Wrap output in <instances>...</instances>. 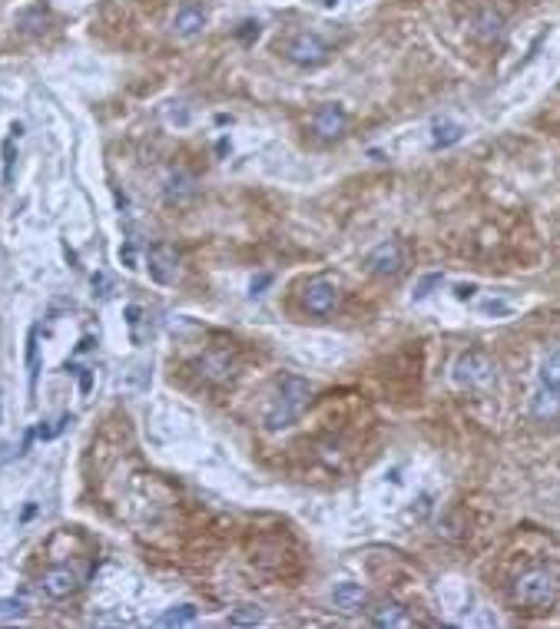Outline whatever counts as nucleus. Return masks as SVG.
<instances>
[{
    "label": "nucleus",
    "instance_id": "nucleus-16",
    "mask_svg": "<svg viewBox=\"0 0 560 629\" xmlns=\"http://www.w3.org/2000/svg\"><path fill=\"white\" fill-rule=\"evenodd\" d=\"M464 133V126L461 123H451V120H441V123H434V136H431V146L434 150H445V146H454Z\"/></svg>",
    "mask_w": 560,
    "mask_h": 629
},
{
    "label": "nucleus",
    "instance_id": "nucleus-18",
    "mask_svg": "<svg viewBox=\"0 0 560 629\" xmlns=\"http://www.w3.org/2000/svg\"><path fill=\"white\" fill-rule=\"evenodd\" d=\"M537 375H540V384H544V388L560 391V348L557 352H550L547 358L540 361V371H537Z\"/></svg>",
    "mask_w": 560,
    "mask_h": 629
},
{
    "label": "nucleus",
    "instance_id": "nucleus-12",
    "mask_svg": "<svg viewBox=\"0 0 560 629\" xmlns=\"http://www.w3.org/2000/svg\"><path fill=\"white\" fill-rule=\"evenodd\" d=\"M471 34L478 40H484V43H491V40H497L501 34H504V17H501L494 7H484V10L474 13Z\"/></svg>",
    "mask_w": 560,
    "mask_h": 629
},
{
    "label": "nucleus",
    "instance_id": "nucleus-9",
    "mask_svg": "<svg viewBox=\"0 0 560 629\" xmlns=\"http://www.w3.org/2000/svg\"><path fill=\"white\" fill-rule=\"evenodd\" d=\"M312 126H315V133H319V136L335 139V136H342V133H345V126H348V113H345V106H338V103H325V106L315 110Z\"/></svg>",
    "mask_w": 560,
    "mask_h": 629
},
{
    "label": "nucleus",
    "instance_id": "nucleus-2",
    "mask_svg": "<svg viewBox=\"0 0 560 629\" xmlns=\"http://www.w3.org/2000/svg\"><path fill=\"white\" fill-rule=\"evenodd\" d=\"M510 596L524 606H550L557 600V579L550 577L547 570H527L517 577Z\"/></svg>",
    "mask_w": 560,
    "mask_h": 629
},
{
    "label": "nucleus",
    "instance_id": "nucleus-6",
    "mask_svg": "<svg viewBox=\"0 0 560 629\" xmlns=\"http://www.w3.org/2000/svg\"><path fill=\"white\" fill-rule=\"evenodd\" d=\"M371 275L378 278H395L401 268H405V249L398 245V242H382L378 249L368 252V259H365Z\"/></svg>",
    "mask_w": 560,
    "mask_h": 629
},
{
    "label": "nucleus",
    "instance_id": "nucleus-15",
    "mask_svg": "<svg viewBox=\"0 0 560 629\" xmlns=\"http://www.w3.org/2000/svg\"><path fill=\"white\" fill-rule=\"evenodd\" d=\"M199 368H206V377H213V381H226V377H232V358L226 352L206 354L203 361H199Z\"/></svg>",
    "mask_w": 560,
    "mask_h": 629
},
{
    "label": "nucleus",
    "instance_id": "nucleus-11",
    "mask_svg": "<svg viewBox=\"0 0 560 629\" xmlns=\"http://www.w3.org/2000/svg\"><path fill=\"white\" fill-rule=\"evenodd\" d=\"M203 27H206V10L199 3H192V0L182 3L176 10V17H173V30H176V37H182V40L203 34Z\"/></svg>",
    "mask_w": 560,
    "mask_h": 629
},
{
    "label": "nucleus",
    "instance_id": "nucleus-5",
    "mask_svg": "<svg viewBox=\"0 0 560 629\" xmlns=\"http://www.w3.org/2000/svg\"><path fill=\"white\" fill-rule=\"evenodd\" d=\"M285 57L295 63V66H322L329 60V43L315 34H299V37L289 43Z\"/></svg>",
    "mask_w": 560,
    "mask_h": 629
},
{
    "label": "nucleus",
    "instance_id": "nucleus-22",
    "mask_svg": "<svg viewBox=\"0 0 560 629\" xmlns=\"http://www.w3.org/2000/svg\"><path fill=\"white\" fill-rule=\"evenodd\" d=\"M27 613V606L17 600V596H7V600H0V623L3 619H20Z\"/></svg>",
    "mask_w": 560,
    "mask_h": 629
},
{
    "label": "nucleus",
    "instance_id": "nucleus-20",
    "mask_svg": "<svg viewBox=\"0 0 560 629\" xmlns=\"http://www.w3.org/2000/svg\"><path fill=\"white\" fill-rule=\"evenodd\" d=\"M192 192H196V186H192V179L186 176V173H173V176H169V186H166V196H169V199H189Z\"/></svg>",
    "mask_w": 560,
    "mask_h": 629
},
{
    "label": "nucleus",
    "instance_id": "nucleus-3",
    "mask_svg": "<svg viewBox=\"0 0 560 629\" xmlns=\"http://www.w3.org/2000/svg\"><path fill=\"white\" fill-rule=\"evenodd\" d=\"M451 381H454L458 388H487V384L494 381V365L487 361V354L468 352L454 361V368H451Z\"/></svg>",
    "mask_w": 560,
    "mask_h": 629
},
{
    "label": "nucleus",
    "instance_id": "nucleus-32",
    "mask_svg": "<svg viewBox=\"0 0 560 629\" xmlns=\"http://www.w3.org/2000/svg\"><path fill=\"white\" fill-rule=\"evenodd\" d=\"M37 514V507H34V503H27L24 507V514H20V520H30V516Z\"/></svg>",
    "mask_w": 560,
    "mask_h": 629
},
{
    "label": "nucleus",
    "instance_id": "nucleus-13",
    "mask_svg": "<svg viewBox=\"0 0 560 629\" xmlns=\"http://www.w3.org/2000/svg\"><path fill=\"white\" fill-rule=\"evenodd\" d=\"M531 414H534V421H540V424L557 421L560 417V391L540 384V391H537L534 401H531Z\"/></svg>",
    "mask_w": 560,
    "mask_h": 629
},
{
    "label": "nucleus",
    "instance_id": "nucleus-21",
    "mask_svg": "<svg viewBox=\"0 0 560 629\" xmlns=\"http://www.w3.org/2000/svg\"><path fill=\"white\" fill-rule=\"evenodd\" d=\"M27 371H30V384L37 381V328L27 331Z\"/></svg>",
    "mask_w": 560,
    "mask_h": 629
},
{
    "label": "nucleus",
    "instance_id": "nucleus-8",
    "mask_svg": "<svg viewBox=\"0 0 560 629\" xmlns=\"http://www.w3.org/2000/svg\"><path fill=\"white\" fill-rule=\"evenodd\" d=\"M40 586L43 593L50 596V600H66V596H73L77 593V573L70 570V566H50L43 577H40Z\"/></svg>",
    "mask_w": 560,
    "mask_h": 629
},
{
    "label": "nucleus",
    "instance_id": "nucleus-30",
    "mask_svg": "<svg viewBox=\"0 0 560 629\" xmlns=\"http://www.w3.org/2000/svg\"><path fill=\"white\" fill-rule=\"evenodd\" d=\"M93 289H100V295H110V291H106V289H110V278H106V275H93Z\"/></svg>",
    "mask_w": 560,
    "mask_h": 629
},
{
    "label": "nucleus",
    "instance_id": "nucleus-17",
    "mask_svg": "<svg viewBox=\"0 0 560 629\" xmlns=\"http://www.w3.org/2000/svg\"><path fill=\"white\" fill-rule=\"evenodd\" d=\"M196 616H199V609L192 603H179L159 616V626H189V623H196Z\"/></svg>",
    "mask_w": 560,
    "mask_h": 629
},
{
    "label": "nucleus",
    "instance_id": "nucleus-24",
    "mask_svg": "<svg viewBox=\"0 0 560 629\" xmlns=\"http://www.w3.org/2000/svg\"><path fill=\"white\" fill-rule=\"evenodd\" d=\"M514 312L508 302H501V298H491V302H484L481 305V314H494V318H508V314Z\"/></svg>",
    "mask_w": 560,
    "mask_h": 629
},
{
    "label": "nucleus",
    "instance_id": "nucleus-14",
    "mask_svg": "<svg viewBox=\"0 0 560 629\" xmlns=\"http://www.w3.org/2000/svg\"><path fill=\"white\" fill-rule=\"evenodd\" d=\"M331 603L338 606L342 613H358L361 606L368 603V593L361 590L358 583H338V586L331 590Z\"/></svg>",
    "mask_w": 560,
    "mask_h": 629
},
{
    "label": "nucleus",
    "instance_id": "nucleus-26",
    "mask_svg": "<svg viewBox=\"0 0 560 629\" xmlns=\"http://www.w3.org/2000/svg\"><path fill=\"white\" fill-rule=\"evenodd\" d=\"M236 37L245 40V43H249V40H255V37H259V20H245V24H242V30L236 34Z\"/></svg>",
    "mask_w": 560,
    "mask_h": 629
},
{
    "label": "nucleus",
    "instance_id": "nucleus-34",
    "mask_svg": "<svg viewBox=\"0 0 560 629\" xmlns=\"http://www.w3.org/2000/svg\"><path fill=\"white\" fill-rule=\"evenodd\" d=\"M319 3H325V7H335V3H338V0H319Z\"/></svg>",
    "mask_w": 560,
    "mask_h": 629
},
{
    "label": "nucleus",
    "instance_id": "nucleus-1",
    "mask_svg": "<svg viewBox=\"0 0 560 629\" xmlns=\"http://www.w3.org/2000/svg\"><path fill=\"white\" fill-rule=\"evenodd\" d=\"M308 401H312V388H308V381L295 375H285L279 381V394H275V401L272 407L266 411V431H285L292 428L299 417L306 414Z\"/></svg>",
    "mask_w": 560,
    "mask_h": 629
},
{
    "label": "nucleus",
    "instance_id": "nucleus-27",
    "mask_svg": "<svg viewBox=\"0 0 560 629\" xmlns=\"http://www.w3.org/2000/svg\"><path fill=\"white\" fill-rule=\"evenodd\" d=\"M120 262L127 265V268H136V252H133V245H123V249H120Z\"/></svg>",
    "mask_w": 560,
    "mask_h": 629
},
{
    "label": "nucleus",
    "instance_id": "nucleus-29",
    "mask_svg": "<svg viewBox=\"0 0 560 629\" xmlns=\"http://www.w3.org/2000/svg\"><path fill=\"white\" fill-rule=\"evenodd\" d=\"M140 318H143V308H140V305H129V308H127V321H129V328L140 325Z\"/></svg>",
    "mask_w": 560,
    "mask_h": 629
},
{
    "label": "nucleus",
    "instance_id": "nucleus-31",
    "mask_svg": "<svg viewBox=\"0 0 560 629\" xmlns=\"http://www.w3.org/2000/svg\"><path fill=\"white\" fill-rule=\"evenodd\" d=\"M268 282H272V278H268V275H259V278H255V282H252V291H255V295H259V289H266Z\"/></svg>",
    "mask_w": 560,
    "mask_h": 629
},
{
    "label": "nucleus",
    "instance_id": "nucleus-23",
    "mask_svg": "<svg viewBox=\"0 0 560 629\" xmlns=\"http://www.w3.org/2000/svg\"><path fill=\"white\" fill-rule=\"evenodd\" d=\"M13 163H17V156H13V139L3 143V182L13 186Z\"/></svg>",
    "mask_w": 560,
    "mask_h": 629
},
{
    "label": "nucleus",
    "instance_id": "nucleus-25",
    "mask_svg": "<svg viewBox=\"0 0 560 629\" xmlns=\"http://www.w3.org/2000/svg\"><path fill=\"white\" fill-rule=\"evenodd\" d=\"M441 282H445V278H441V275H428V278H424V282H421V285H418V291H415V298H418V302H421V298H428V295H431V289H434V285H441Z\"/></svg>",
    "mask_w": 560,
    "mask_h": 629
},
{
    "label": "nucleus",
    "instance_id": "nucleus-10",
    "mask_svg": "<svg viewBox=\"0 0 560 629\" xmlns=\"http://www.w3.org/2000/svg\"><path fill=\"white\" fill-rule=\"evenodd\" d=\"M368 619L378 629H405V626H411V616L405 613V606L395 603V600H382V603H375L368 609Z\"/></svg>",
    "mask_w": 560,
    "mask_h": 629
},
{
    "label": "nucleus",
    "instance_id": "nucleus-4",
    "mask_svg": "<svg viewBox=\"0 0 560 629\" xmlns=\"http://www.w3.org/2000/svg\"><path fill=\"white\" fill-rule=\"evenodd\" d=\"M146 268H150L153 282L173 285L179 278V252L173 249L169 242H156V245H150V252H146Z\"/></svg>",
    "mask_w": 560,
    "mask_h": 629
},
{
    "label": "nucleus",
    "instance_id": "nucleus-7",
    "mask_svg": "<svg viewBox=\"0 0 560 629\" xmlns=\"http://www.w3.org/2000/svg\"><path fill=\"white\" fill-rule=\"evenodd\" d=\"M302 302H306V312L312 314H331L338 308V289L325 282V278H315V282H308L306 285V295H302Z\"/></svg>",
    "mask_w": 560,
    "mask_h": 629
},
{
    "label": "nucleus",
    "instance_id": "nucleus-33",
    "mask_svg": "<svg viewBox=\"0 0 560 629\" xmlns=\"http://www.w3.org/2000/svg\"><path fill=\"white\" fill-rule=\"evenodd\" d=\"M89 348H93V338H83V341H80L77 352H89Z\"/></svg>",
    "mask_w": 560,
    "mask_h": 629
},
{
    "label": "nucleus",
    "instance_id": "nucleus-28",
    "mask_svg": "<svg viewBox=\"0 0 560 629\" xmlns=\"http://www.w3.org/2000/svg\"><path fill=\"white\" fill-rule=\"evenodd\" d=\"M474 291H478V285H474V282H468V285H454V295H458L461 302L474 298Z\"/></svg>",
    "mask_w": 560,
    "mask_h": 629
},
{
    "label": "nucleus",
    "instance_id": "nucleus-19",
    "mask_svg": "<svg viewBox=\"0 0 560 629\" xmlns=\"http://www.w3.org/2000/svg\"><path fill=\"white\" fill-rule=\"evenodd\" d=\"M255 623H262V609L255 603H242L229 613V626H255Z\"/></svg>",
    "mask_w": 560,
    "mask_h": 629
}]
</instances>
